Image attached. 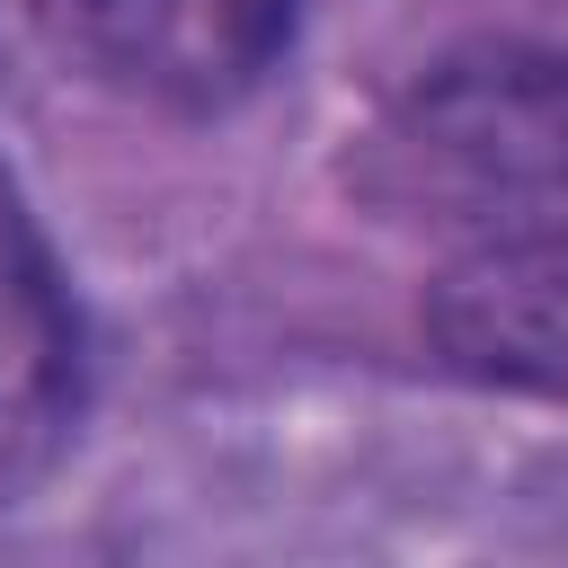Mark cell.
<instances>
[{
    "instance_id": "obj_1",
    "label": "cell",
    "mask_w": 568,
    "mask_h": 568,
    "mask_svg": "<svg viewBox=\"0 0 568 568\" xmlns=\"http://www.w3.org/2000/svg\"><path fill=\"white\" fill-rule=\"evenodd\" d=\"M346 186L462 257L568 240V53L488 44L417 71L364 124Z\"/></svg>"
},
{
    "instance_id": "obj_2",
    "label": "cell",
    "mask_w": 568,
    "mask_h": 568,
    "mask_svg": "<svg viewBox=\"0 0 568 568\" xmlns=\"http://www.w3.org/2000/svg\"><path fill=\"white\" fill-rule=\"evenodd\" d=\"M53 18L106 89L169 115H222L284 62L302 0H53Z\"/></svg>"
},
{
    "instance_id": "obj_3",
    "label": "cell",
    "mask_w": 568,
    "mask_h": 568,
    "mask_svg": "<svg viewBox=\"0 0 568 568\" xmlns=\"http://www.w3.org/2000/svg\"><path fill=\"white\" fill-rule=\"evenodd\" d=\"M80 302L18 178L0 169V506L53 479L80 426Z\"/></svg>"
},
{
    "instance_id": "obj_4",
    "label": "cell",
    "mask_w": 568,
    "mask_h": 568,
    "mask_svg": "<svg viewBox=\"0 0 568 568\" xmlns=\"http://www.w3.org/2000/svg\"><path fill=\"white\" fill-rule=\"evenodd\" d=\"M426 346L462 382L568 408V240L453 257L426 284Z\"/></svg>"
}]
</instances>
